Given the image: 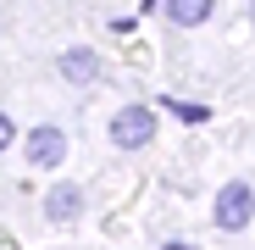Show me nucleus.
Listing matches in <instances>:
<instances>
[{
    "mask_svg": "<svg viewBox=\"0 0 255 250\" xmlns=\"http://www.w3.org/2000/svg\"><path fill=\"white\" fill-rule=\"evenodd\" d=\"M211 6H217V0H166V22L172 28H200L211 17Z\"/></svg>",
    "mask_w": 255,
    "mask_h": 250,
    "instance_id": "obj_6",
    "label": "nucleus"
},
{
    "mask_svg": "<svg viewBox=\"0 0 255 250\" xmlns=\"http://www.w3.org/2000/svg\"><path fill=\"white\" fill-rule=\"evenodd\" d=\"M172 111H178V117H183V122H205V117H211V111H205V106H189V100H178V106H172Z\"/></svg>",
    "mask_w": 255,
    "mask_h": 250,
    "instance_id": "obj_7",
    "label": "nucleus"
},
{
    "mask_svg": "<svg viewBox=\"0 0 255 250\" xmlns=\"http://www.w3.org/2000/svg\"><path fill=\"white\" fill-rule=\"evenodd\" d=\"M161 250H194V245H183V239H172V245H161Z\"/></svg>",
    "mask_w": 255,
    "mask_h": 250,
    "instance_id": "obj_9",
    "label": "nucleus"
},
{
    "mask_svg": "<svg viewBox=\"0 0 255 250\" xmlns=\"http://www.w3.org/2000/svg\"><path fill=\"white\" fill-rule=\"evenodd\" d=\"M56 72H61L67 83H100V56H95V50H83V45H72V50H61Z\"/></svg>",
    "mask_w": 255,
    "mask_h": 250,
    "instance_id": "obj_4",
    "label": "nucleus"
},
{
    "mask_svg": "<svg viewBox=\"0 0 255 250\" xmlns=\"http://www.w3.org/2000/svg\"><path fill=\"white\" fill-rule=\"evenodd\" d=\"M155 139V111L150 106H122L111 117V145L117 150H144Z\"/></svg>",
    "mask_w": 255,
    "mask_h": 250,
    "instance_id": "obj_1",
    "label": "nucleus"
},
{
    "mask_svg": "<svg viewBox=\"0 0 255 250\" xmlns=\"http://www.w3.org/2000/svg\"><path fill=\"white\" fill-rule=\"evenodd\" d=\"M45 212H50L56 223H72V217L83 212V189H78V184H56V189L45 195Z\"/></svg>",
    "mask_w": 255,
    "mask_h": 250,
    "instance_id": "obj_5",
    "label": "nucleus"
},
{
    "mask_svg": "<svg viewBox=\"0 0 255 250\" xmlns=\"http://www.w3.org/2000/svg\"><path fill=\"white\" fill-rule=\"evenodd\" d=\"M6 145H11V117L0 111V150H6Z\"/></svg>",
    "mask_w": 255,
    "mask_h": 250,
    "instance_id": "obj_8",
    "label": "nucleus"
},
{
    "mask_svg": "<svg viewBox=\"0 0 255 250\" xmlns=\"http://www.w3.org/2000/svg\"><path fill=\"white\" fill-rule=\"evenodd\" d=\"M250 212H255V189H250V178L222 184V195H217V223H222L228 234H239V228H250Z\"/></svg>",
    "mask_w": 255,
    "mask_h": 250,
    "instance_id": "obj_2",
    "label": "nucleus"
},
{
    "mask_svg": "<svg viewBox=\"0 0 255 250\" xmlns=\"http://www.w3.org/2000/svg\"><path fill=\"white\" fill-rule=\"evenodd\" d=\"M28 161L39 167V173H56V167L67 161V134L56 128V122H45V128L28 134Z\"/></svg>",
    "mask_w": 255,
    "mask_h": 250,
    "instance_id": "obj_3",
    "label": "nucleus"
}]
</instances>
